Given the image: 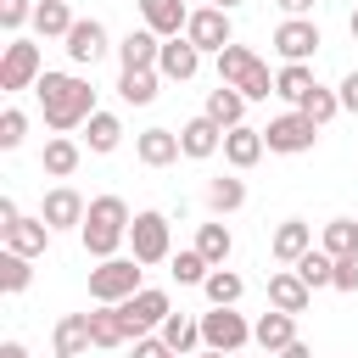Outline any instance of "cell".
<instances>
[{
	"instance_id": "e0dca14e",
	"label": "cell",
	"mask_w": 358,
	"mask_h": 358,
	"mask_svg": "<svg viewBox=\"0 0 358 358\" xmlns=\"http://www.w3.org/2000/svg\"><path fill=\"white\" fill-rule=\"evenodd\" d=\"M308 302H313V285H308L296 268H274V274H268V308L308 313Z\"/></svg>"
},
{
	"instance_id": "816d5d0a",
	"label": "cell",
	"mask_w": 358,
	"mask_h": 358,
	"mask_svg": "<svg viewBox=\"0 0 358 358\" xmlns=\"http://www.w3.org/2000/svg\"><path fill=\"white\" fill-rule=\"evenodd\" d=\"M196 358H235V352H218V347H201Z\"/></svg>"
},
{
	"instance_id": "8992f818",
	"label": "cell",
	"mask_w": 358,
	"mask_h": 358,
	"mask_svg": "<svg viewBox=\"0 0 358 358\" xmlns=\"http://www.w3.org/2000/svg\"><path fill=\"white\" fill-rule=\"evenodd\" d=\"M117 313H123V330H129V341H134V336L162 330V319L173 313V296H168L162 285H140L129 302H117Z\"/></svg>"
},
{
	"instance_id": "9f6ffc18",
	"label": "cell",
	"mask_w": 358,
	"mask_h": 358,
	"mask_svg": "<svg viewBox=\"0 0 358 358\" xmlns=\"http://www.w3.org/2000/svg\"><path fill=\"white\" fill-rule=\"evenodd\" d=\"M56 358H62V352H56Z\"/></svg>"
},
{
	"instance_id": "2e32d148",
	"label": "cell",
	"mask_w": 358,
	"mask_h": 358,
	"mask_svg": "<svg viewBox=\"0 0 358 358\" xmlns=\"http://www.w3.org/2000/svg\"><path fill=\"white\" fill-rule=\"evenodd\" d=\"M134 157H140L145 168H168V162H179V157H185L179 129H140V134H134Z\"/></svg>"
},
{
	"instance_id": "ee69618b",
	"label": "cell",
	"mask_w": 358,
	"mask_h": 358,
	"mask_svg": "<svg viewBox=\"0 0 358 358\" xmlns=\"http://www.w3.org/2000/svg\"><path fill=\"white\" fill-rule=\"evenodd\" d=\"M129 358H179V352L151 330V336H134V341H129Z\"/></svg>"
},
{
	"instance_id": "4316f807",
	"label": "cell",
	"mask_w": 358,
	"mask_h": 358,
	"mask_svg": "<svg viewBox=\"0 0 358 358\" xmlns=\"http://www.w3.org/2000/svg\"><path fill=\"white\" fill-rule=\"evenodd\" d=\"M50 235H56V229H50L45 218H17V224H11L0 241H6L11 252H22V257H39V252L50 246Z\"/></svg>"
},
{
	"instance_id": "484cf974",
	"label": "cell",
	"mask_w": 358,
	"mask_h": 358,
	"mask_svg": "<svg viewBox=\"0 0 358 358\" xmlns=\"http://www.w3.org/2000/svg\"><path fill=\"white\" fill-rule=\"evenodd\" d=\"M207 207H213V218L241 213V207H246V179H241V173H218V179H207Z\"/></svg>"
},
{
	"instance_id": "4fadbf2b",
	"label": "cell",
	"mask_w": 358,
	"mask_h": 358,
	"mask_svg": "<svg viewBox=\"0 0 358 358\" xmlns=\"http://www.w3.org/2000/svg\"><path fill=\"white\" fill-rule=\"evenodd\" d=\"M84 213H90V201H84L73 185L45 190V201H39V218H45L50 229H78V224H84Z\"/></svg>"
},
{
	"instance_id": "d6986e66",
	"label": "cell",
	"mask_w": 358,
	"mask_h": 358,
	"mask_svg": "<svg viewBox=\"0 0 358 358\" xmlns=\"http://www.w3.org/2000/svg\"><path fill=\"white\" fill-rule=\"evenodd\" d=\"M50 347H56L62 358H84V352L95 347L90 313H62V319H56V330H50Z\"/></svg>"
},
{
	"instance_id": "277c9868",
	"label": "cell",
	"mask_w": 358,
	"mask_h": 358,
	"mask_svg": "<svg viewBox=\"0 0 358 358\" xmlns=\"http://www.w3.org/2000/svg\"><path fill=\"white\" fill-rule=\"evenodd\" d=\"M39 73H45L39 45H34V39H22V34H11V39H6V50H0V90H6V95L34 90V84H39Z\"/></svg>"
},
{
	"instance_id": "603a6c76",
	"label": "cell",
	"mask_w": 358,
	"mask_h": 358,
	"mask_svg": "<svg viewBox=\"0 0 358 358\" xmlns=\"http://www.w3.org/2000/svg\"><path fill=\"white\" fill-rule=\"evenodd\" d=\"M157 56H162V34H151L145 22L117 39V62L123 67H157Z\"/></svg>"
},
{
	"instance_id": "9c48e42d",
	"label": "cell",
	"mask_w": 358,
	"mask_h": 358,
	"mask_svg": "<svg viewBox=\"0 0 358 358\" xmlns=\"http://www.w3.org/2000/svg\"><path fill=\"white\" fill-rule=\"evenodd\" d=\"M62 50H67V62H73V67H95V62H101L106 50H117V45L106 39V22H101V17H78V22L67 28Z\"/></svg>"
},
{
	"instance_id": "60d3db41",
	"label": "cell",
	"mask_w": 358,
	"mask_h": 358,
	"mask_svg": "<svg viewBox=\"0 0 358 358\" xmlns=\"http://www.w3.org/2000/svg\"><path fill=\"white\" fill-rule=\"evenodd\" d=\"M168 274H173L179 285H201V280L213 274V263H207V257L190 246V252H179V257H173V268H168Z\"/></svg>"
},
{
	"instance_id": "f1b7e54d",
	"label": "cell",
	"mask_w": 358,
	"mask_h": 358,
	"mask_svg": "<svg viewBox=\"0 0 358 358\" xmlns=\"http://www.w3.org/2000/svg\"><path fill=\"white\" fill-rule=\"evenodd\" d=\"M313 84H319V78H313V67H308V62H285V67L274 73V95H280L285 106H302V95H308Z\"/></svg>"
},
{
	"instance_id": "ac0fdd59",
	"label": "cell",
	"mask_w": 358,
	"mask_h": 358,
	"mask_svg": "<svg viewBox=\"0 0 358 358\" xmlns=\"http://www.w3.org/2000/svg\"><path fill=\"white\" fill-rule=\"evenodd\" d=\"M268 252H274V263H296L302 252H313V224H302V218H285V224H274V235H268Z\"/></svg>"
},
{
	"instance_id": "c3c4849f",
	"label": "cell",
	"mask_w": 358,
	"mask_h": 358,
	"mask_svg": "<svg viewBox=\"0 0 358 358\" xmlns=\"http://www.w3.org/2000/svg\"><path fill=\"white\" fill-rule=\"evenodd\" d=\"M274 6H280L285 17H313V6H319V0H274Z\"/></svg>"
},
{
	"instance_id": "f6af8a7d",
	"label": "cell",
	"mask_w": 358,
	"mask_h": 358,
	"mask_svg": "<svg viewBox=\"0 0 358 358\" xmlns=\"http://www.w3.org/2000/svg\"><path fill=\"white\" fill-rule=\"evenodd\" d=\"M330 291H358V252L336 257V285H330Z\"/></svg>"
},
{
	"instance_id": "74e56055",
	"label": "cell",
	"mask_w": 358,
	"mask_h": 358,
	"mask_svg": "<svg viewBox=\"0 0 358 358\" xmlns=\"http://www.w3.org/2000/svg\"><path fill=\"white\" fill-rule=\"evenodd\" d=\"M235 90H241L246 101H268V95H274V73H268V62L257 56V62H252V67L235 78Z\"/></svg>"
},
{
	"instance_id": "f35d334b",
	"label": "cell",
	"mask_w": 358,
	"mask_h": 358,
	"mask_svg": "<svg viewBox=\"0 0 358 358\" xmlns=\"http://www.w3.org/2000/svg\"><path fill=\"white\" fill-rule=\"evenodd\" d=\"M252 62H257V50H252V45H224V50H218V84H235Z\"/></svg>"
},
{
	"instance_id": "9a60e30c",
	"label": "cell",
	"mask_w": 358,
	"mask_h": 358,
	"mask_svg": "<svg viewBox=\"0 0 358 358\" xmlns=\"http://www.w3.org/2000/svg\"><path fill=\"white\" fill-rule=\"evenodd\" d=\"M179 145H185V157H190V162H207V157H218V151H224V129L201 112V117L179 123Z\"/></svg>"
},
{
	"instance_id": "44dd1931",
	"label": "cell",
	"mask_w": 358,
	"mask_h": 358,
	"mask_svg": "<svg viewBox=\"0 0 358 358\" xmlns=\"http://www.w3.org/2000/svg\"><path fill=\"white\" fill-rule=\"evenodd\" d=\"M78 157H84V145L73 134H50L45 151H39V168H45V179H73L78 173Z\"/></svg>"
},
{
	"instance_id": "ba28073f",
	"label": "cell",
	"mask_w": 358,
	"mask_h": 358,
	"mask_svg": "<svg viewBox=\"0 0 358 358\" xmlns=\"http://www.w3.org/2000/svg\"><path fill=\"white\" fill-rule=\"evenodd\" d=\"M185 39H190L201 56H218L224 45H235V22H229L224 6H196L190 22H185Z\"/></svg>"
},
{
	"instance_id": "7bdbcfd3",
	"label": "cell",
	"mask_w": 358,
	"mask_h": 358,
	"mask_svg": "<svg viewBox=\"0 0 358 358\" xmlns=\"http://www.w3.org/2000/svg\"><path fill=\"white\" fill-rule=\"evenodd\" d=\"M22 134H28L22 106H6V112H0V151H17V145H22Z\"/></svg>"
},
{
	"instance_id": "836d02e7",
	"label": "cell",
	"mask_w": 358,
	"mask_h": 358,
	"mask_svg": "<svg viewBox=\"0 0 358 358\" xmlns=\"http://www.w3.org/2000/svg\"><path fill=\"white\" fill-rule=\"evenodd\" d=\"M73 22H78V17L67 11V0H39V6H34V34H39V39H67Z\"/></svg>"
},
{
	"instance_id": "e575fe53",
	"label": "cell",
	"mask_w": 358,
	"mask_h": 358,
	"mask_svg": "<svg viewBox=\"0 0 358 358\" xmlns=\"http://www.w3.org/2000/svg\"><path fill=\"white\" fill-rule=\"evenodd\" d=\"M201 291H207V302H213V308H235V302L246 296V280H241L235 268H213V274L201 280Z\"/></svg>"
},
{
	"instance_id": "7402d4cb",
	"label": "cell",
	"mask_w": 358,
	"mask_h": 358,
	"mask_svg": "<svg viewBox=\"0 0 358 358\" xmlns=\"http://www.w3.org/2000/svg\"><path fill=\"white\" fill-rule=\"evenodd\" d=\"M252 341H257L263 352H280V347H291V341H296V313H285V308H268V313H257V324H252Z\"/></svg>"
},
{
	"instance_id": "5b68a950",
	"label": "cell",
	"mask_w": 358,
	"mask_h": 358,
	"mask_svg": "<svg viewBox=\"0 0 358 358\" xmlns=\"http://www.w3.org/2000/svg\"><path fill=\"white\" fill-rule=\"evenodd\" d=\"M129 252L151 268V263H168L173 257V229H168V213H157V207H145V213H134V224H129Z\"/></svg>"
},
{
	"instance_id": "7a4b0ae2",
	"label": "cell",
	"mask_w": 358,
	"mask_h": 358,
	"mask_svg": "<svg viewBox=\"0 0 358 358\" xmlns=\"http://www.w3.org/2000/svg\"><path fill=\"white\" fill-rule=\"evenodd\" d=\"M129 224H134L129 201L106 190V196L90 201V213H84V224H78V241H84V252L101 263V257H117V246L129 241Z\"/></svg>"
},
{
	"instance_id": "8d00e7d4",
	"label": "cell",
	"mask_w": 358,
	"mask_h": 358,
	"mask_svg": "<svg viewBox=\"0 0 358 358\" xmlns=\"http://www.w3.org/2000/svg\"><path fill=\"white\" fill-rule=\"evenodd\" d=\"M319 246H324L330 257H347V252H358V218H330V224L319 229Z\"/></svg>"
},
{
	"instance_id": "cb8c5ba5",
	"label": "cell",
	"mask_w": 358,
	"mask_h": 358,
	"mask_svg": "<svg viewBox=\"0 0 358 358\" xmlns=\"http://www.w3.org/2000/svg\"><path fill=\"white\" fill-rule=\"evenodd\" d=\"M157 90H162V73H157V67H123V73H117V95H123V106H151Z\"/></svg>"
},
{
	"instance_id": "db71d44e",
	"label": "cell",
	"mask_w": 358,
	"mask_h": 358,
	"mask_svg": "<svg viewBox=\"0 0 358 358\" xmlns=\"http://www.w3.org/2000/svg\"><path fill=\"white\" fill-rule=\"evenodd\" d=\"M213 6H224V11H235V6H246V0H213Z\"/></svg>"
},
{
	"instance_id": "b9f144b4",
	"label": "cell",
	"mask_w": 358,
	"mask_h": 358,
	"mask_svg": "<svg viewBox=\"0 0 358 358\" xmlns=\"http://www.w3.org/2000/svg\"><path fill=\"white\" fill-rule=\"evenodd\" d=\"M34 6H39V0H0V28H6V39L34 22Z\"/></svg>"
},
{
	"instance_id": "83f0119b",
	"label": "cell",
	"mask_w": 358,
	"mask_h": 358,
	"mask_svg": "<svg viewBox=\"0 0 358 358\" xmlns=\"http://www.w3.org/2000/svg\"><path fill=\"white\" fill-rule=\"evenodd\" d=\"M196 252H201L213 268H224V263H229V252H235V235H229V224H224V218H213V224H196Z\"/></svg>"
},
{
	"instance_id": "52a82bcc",
	"label": "cell",
	"mask_w": 358,
	"mask_h": 358,
	"mask_svg": "<svg viewBox=\"0 0 358 358\" xmlns=\"http://www.w3.org/2000/svg\"><path fill=\"white\" fill-rule=\"evenodd\" d=\"M263 140H268V151H280V157H302V151H313V140H319V123H313L302 106H291V112L268 117Z\"/></svg>"
},
{
	"instance_id": "8fae6325",
	"label": "cell",
	"mask_w": 358,
	"mask_h": 358,
	"mask_svg": "<svg viewBox=\"0 0 358 358\" xmlns=\"http://www.w3.org/2000/svg\"><path fill=\"white\" fill-rule=\"evenodd\" d=\"M319 22L313 17H285L280 28H274V50H280V62H313L319 56Z\"/></svg>"
},
{
	"instance_id": "d6a6232c",
	"label": "cell",
	"mask_w": 358,
	"mask_h": 358,
	"mask_svg": "<svg viewBox=\"0 0 358 358\" xmlns=\"http://www.w3.org/2000/svg\"><path fill=\"white\" fill-rule=\"evenodd\" d=\"M157 336H162V341L185 358V352H196V347H201V319H190V313H168Z\"/></svg>"
},
{
	"instance_id": "f546056e",
	"label": "cell",
	"mask_w": 358,
	"mask_h": 358,
	"mask_svg": "<svg viewBox=\"0 0 358 358\" xmlns=\"http://www.w3.org/2000/svg\"><path fill=\"white\" fill-rule=\"evenodd\" d=\"M84 145H90L95 157L117 151V145H123V117H117V112H95V117L84 123Z\"/></svg>"
},
{
	"instance_id": "11a10c76",
	"label": "cell",
	"mask_w": 358,
	"mask_h": 358,
	"mask_svg": "<svg viewBox=\"0 0 358 358\" xmlns=\"http://www.w3.org/2000/svg\"><path fill=\"white\" fill-rule=\"evenodd\" d=\"M263 358H274V352H263Z\"/></svg>"
},
{
	"instance_id": "1f68e13d",
	"label": "cell",
	"mask_w": 358,
	"mask_h": 358,
	"mask_svg": "<svg viewBox=\"0 0 358 358\" xmlns=\"http://www.w3.org/2000/svg\"><path fill=\"white\" fill-rule=\"evenodd\" d=\"M28 285H34V257L0 246V291H6V296H22Z\"/></svg>"
},
{
	"instance_id": "7dc6e473",
	"label": "cell",
	"mask_w": 358,
	"mask_h": 358,
	"mask_svg": "<svg viewBox=\"0 0 358 358\" xmlns=\"http://www.w3.org/2000/svg\"><path fill=\"white\" fill-rule=\"evenodd\" d=\"M17 218H22V207H17V201H11V196H0V235H6V229H11V224H17Z\"/></svg>"
},
{
	"instance_id": "6da1fadb",
	"label": "cell",
	"mask_w": 358,
	"mask_h": 358,
	"mask_svg": "<svg viewBox=\"0 0 358 358\" xmlns=\"http://www.w3.org/2000/svg\"><path fill=\"white\" fill-rule=\"evenodd\" d=\"M34 101H39V112H45V129H56V134H73V129H84V123L101 112L90 78H78V73H39Z\"/></svg>"
},
{
	"instance_id": "ab89813d",
	"label": "cell",
	"mask_w": 358,
	"mask_h": 358,
	"mask_svg": "<svg viewBox=\"0 0 358 358\" xmlns=\"http://www.w3.org/2000/svg\"><path fill=\"white\" fill-rule=\"evenodd\" d=\"M302 112H308V117H313V123L324 129V123H330V117L341 112V95H336V90H324V84H313V90L302 95Z\"/></svg>"
},
{
	"instance_id": "d590c367",
	"label": "cell",
	"mask_w": 358,
	"mask_h": 358,
	"mask_svg": "<svg viewBox=\"0 0 358 358\" xmlns=\"http://www.w3.org/2000/svg\"><path fill=\"white\" fill-rule=\"evenodd\" d=\"M291 268H296V274H302V280H308L313 291H324V285H336V257H330L324 246H313V252H302V257H296Z\"/></svg>"
},
{
	"instance_id": "4dcf8cb0",
	"label": "cell",
	"mask_w": 358,
	"mask_h": 358,
	"mask_svg": "<svg viewBox=\"0 0 358 358\" xmlns=\"http://www.w3.org/2000/svg\"><path fill=\"white\" fill-rule=\"evenodd\" d=\"M90 330H95V347H129V330H123V313H117V302H95V313H90Z\"/></svg>"
},
{
	"instance_id": "ffe728a7",
	"label": "cell",
	"mask_w": 358,
	"mask_h": 358,
	"mask_svg": "<svg viewBox=\"0 0 358 358\" xmlns=\"http://www.w3.org/2000/svg\"><path fill=\"white\" fill-rule=\"evenodd\" d=\"M134 6H140V22L151 34H162V39L185 34V22H190V6L185 0H134Z\"/></svg>"
},
{
	"instance_id": "f5cc1de1",
	"label": "cell",
	"mask_w": 358,
	"mask_h": 358,
	"mask_svg": "<svg viewBox=\"0 0 358 358\" xmlns=\"http://www.w3.org/2000/svg\"><path fill=\"white\" fill-rule=\"evenodd\" d=\"M347 34H352V39H358V11H352V17H347Z\"/></svg>"
},
{
	"instance_id": "3957f363",
	"label": "cell",
	"mask_w": 358,
	"mask_h": 358,
	"mask_svg": "<svg viewBox=\"0 0 358 358\" xmlns=\"http://www.w3.org/2000/svg\"><path fill=\"white\" fill-rule=\"evenodd\" d=\"M145 263L140 257H101L95 268H90V302H129L145 280Z\"/></svg>"
},
{
	"instance_id": "5bb4252c",
	"label": "cell",
	"mask_w": 358,
	"mask_h": 358,
	"mask_svg": "<svg viewBox=\"0 0 358 358\" xmlns=\"http://www.w3.org/2000/svg\"><path fill=\"white\" fill-rule=\"evenodd\" d=\"M157 73H162L168 84H185V78H196V73H201V50H196V45H190L185 34H173V39H162Z\"/></svg>"
},
{
	"instance_id": "7c38bea8",
	"label": "cell",
	"mask_w": 358,
	"mask_h": 358,
	"mask_svg": "<svg viewBox=\"0 0 358 358\" xmlns=\"http://www.w3.org/2000/svg\"><path fill=\"white\" fill-rule=\"evenodd\" d=\"M263 151H268L263 129H252V123H235V129H224V162H229L235 173L257 168V162H263Z\"/></svg>"
},
{
	"instance_id": "f907efd6",
	"label": "cell",
	"mask_w": 358,
	"mask_h": 358,
	"mask_svg": "<svg viewBox=\"0 0 358 358\" xmlns=\"http://www.w3.org/2000/svg\"><path fill=\"white\" fill-rule=\"evenodd\" d=\"M0 358H28V347L22 341H0Z\"/></svg>"
},
{
	"instance_id": "681fc988",
	"label": "cell",
	"mask_w": 358,
	"mask_h": 358,
	"mask_svg": "<svg viewBox=\"0 0 358 358\" xmlns=\"http://www.w3.org/2000/svg\"><path fill=\"white\" fill-rule=\"evenodd\" d=\"M274 358H313V347H308V341H302V336H296V341H291V347H280V352H274Z\"/></svg>"
},
{
	"instance_id": "d4e9b609",
	"label": "cell",
	"mask_w": 358,
	"mask_h": 358,
	"mask_svg": "<svg viewBox=\"0 0 358 358\" xmlns=\"http://www.w3.org/2000/svg\"><path fill=\"white\" fill-rule=\"evenodd\" d=\"M246 106H252V101H246L235 84H218V90H207V106H201V112H207L218 129H235V123H246Z\"/></svg>"
},
{
	"instance_id": "bcb514c9",
	"label": "cell",
	"mask_w": 358,
	"mask_h": 358,
	"mask_svg": "<svg viewBox=\"0 0 358 358\" xmlns=\"http://www.w3.org/2000/svg\"><path fill=\"white\" fill-rule=\"evenodd\" d=\"M336 95H341V112H352V117H358V67L336 84Z\"/></svg>"
},
{
	"instance_id": "30bf717a",
	"label": "cell",
	"mask_w": 358,
	"mask_h": 358,
	"mask_svg": "<svg viewBox=\"0 0 358 358\" xmlns=\"http://www.w3.org/2000/svg\"><path fill=\"white\" fill-rule=\"evenodd\" d=\"M252 341V324L235 313V308H207L201 313V347H218V352H241Z\"/></svg>"
}]
</instances>
